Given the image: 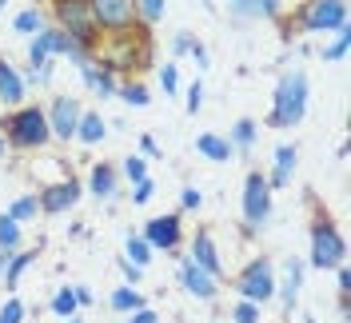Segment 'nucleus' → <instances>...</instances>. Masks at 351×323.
I'll use <instances>...</instances> for the list:
<instances>
[{"instance_id":"nucleus-20","label":"nucleus","mask_w":351,"mask_h":323,"mask_svg":"<svg viewBox=\"0 0 351 323\" xmlns=\"http://www.w3.org/2000/svg\"><path fill=\"white\" fill-rule=\"evenodd\" d=\"M104 136H108V120L100 116V108H84L80 124H76V144L96 148V144H104Z\"/></svg>"},{"instance_id":"nucleus-49","label":"nucleus","mask_w":351,"mask_h":323,"mask_svg":"<svg viewBox=\"0 0 351 323\" xmlns=\"http://www.w3.org/2000/svg\"><path fill=\"white\" fill-rule=\"evenodd\" d=\"M64 323H84V315H80V311H76V315H68Z\"/></svg>"},{"instance_id":"nucleus-37","label":"nucleus","mask_w":351,"mask_h":323,"mask_svg":"<svg viewBox=\"0 0 351 323\" xmlns=\"http://www.w3.org/2000/svg\"><path fill=\"white\" fill-rule=\"evenodd\" d=\"M199 108H204V80H192V84L184 88V112H188V116H196Z\"/></svg>"},{"instance_id":"nucleus-12","label":"nucleus","mask_w":351,"mask_h":323,"mask_svg":"<svg viewBox=\"0 0 351 323\" xmlns=\"http://www.w3.org/2000/svg\"><path fill=\"white\" fill-rule=\"evenodd\" d=\"M188 259L196 263V267H204L212 280H228V263H223V256H219V243L216 236L208 232V228H196L192 236H188Z\"/></svg>"},{"instance_id":"nucleus-13","label":"nucleus","mask_w":351,"mask_h":323,"mask_svg":"<svg viewBox=\"0 0 351 323\" xmlns=\"http://www.w3.org/2000/svg\"><path fill=\"white\" fill-rule=\"evenodd\" d=\"M80 195H84V184L68 172L64 180H56V184H48V188L36 192V200H40V215H64V212H72V208L80 204Z\"/></svg>"},{"instance_id":"nucleus-9","label":"nucleus","mask_w":351,"mask_h":323,"mask_svg":"<svg viewBox=\"0 0 351 323\" xmlns=\"http://www.w3.org/2000/svg\"><path fill=\"white\" fill-rule=\"evenodd\" d=\"M88 16H92V24H96L100 40L128 36L132 28H140L136 0H88Z\"/></svg>"},{"instance_id":"nucleus-26","label":"nucleus","mask_w":351,"mask_h":323,"mask_svg":"<svg viewBox=\"0 0 351 323\" xmlns=\"http://www.w3.org/2000/svg\"><path fill=\"white\" fill-rule=\"evenodd\" d=\"M44 24H48V12H44L40 4H28V8H21V12L12 16V28H16L21 36H28V40H32V36L40 32Z\"/></svg>"},{"instance_id":"nucleus-7","label":"nucleus","mask_w":351,"mask_h":323,"mask_svg":"<svg viewBox=\"0 0 351 323\" xmlns=\"http://www.w3.org/2000/svg\"><path fill=\"white\" fill-rule=\"evenodd\" d=\"M271 188H267V176L260 168H247L243 176V195H240V215H243V239H256L267 228V219H271Z\"/></svg>"},{"instance_id":"nucleus-31","label":"nucleus","mask_w":351,"mask_h":323,"mask_svg":"<svg viewBox=\"0 0 351 323\" xmlns=\"http://www.w3.org/2000/svg\"><path fill=\"white\" fill-rule=\"evenodd\" d=\"M148 164H152V160H144V156L136 152V156H128V160H120L116 168H120V180H128V184H140V180H148Z\"/></svg>"},{"instance_id":"nucleus-1","label":"nucleus","mask_w":351,"mask_h":323,"mask_svg":"<svg viewBox=\"0 0 351 323\" xmlns=\"http://www.w3.org/2000/svg\"><path fill=\"white\" fill-rule=\"evenodd\" d=\"M96 60L104 68H112L120 80H128V76H140L144 68H152L156 60V40H152V28L148 24H140V28H132L128 36H112V40L100 44V52H96Z\"/></svg>"},{"instance_id":"nucleus-45","label":"nucleus","mask_w":351,"mask_h":323,"mask_svg":"<svg viewBox=\"0 0 351 323\" xmlns=\"http://www.w3.org/2000/svg\"><path fill=\"white\" fill-rule=\"evenodd\" d=\"M335 287H339V300H351V267H335Z\"/></svg>"},{"instance_id":"nucleus-14","label":"nucleus","mask_w":351,"mask_h":323,"mask_svg":"<svg viewBox=\"0 0 351 323\" xmlns=\"http://www.w3.org/2000/svg\"><path fill=\"white\" fill-rule=\"evenodd\" d=\"M180 287L199 303H216L219 300V280H212L204 267H196L188 256H180Z\"/></svg>"},{"instance_id":"nucleus-28","label":"nucleus","mask_w":351,"mask_h":323,"mask_svg":"<svg viewBox=\"0 0 351 323\" xmlns=\"http://www.w3.org/2000/svg\"><path fill=\"white\" fill-rule=\"evenodd\" d=\"M21 248H24V228L12 215H0V252L12 256V252H21Z\"/></svg>"},{"instance_id":"nucleus-52","label":"nucleus","mask_w":351,"mask_h":323,"mask_svg":"<svg viewBox=\"0 0 351 323\" xmlns=\"http://www.w3.org/2000/svg\"><path fill=\"white\" fill-rule=\"evenodd\" d=\"M236 4H247V0H236Z\"/></svg>"},{"instance_id":"nucleus-15","label":"nucleus","mask_w":351,"mask_h":323,"mask_svg":"<svg viewBox=\"0 0 351 323\" xmlns=\"http://www.w3.org/2000/svg\"><path fill=\"white\" fill-rule=\"evenodd\" d=\"M295 164H300V148L295 144H276V152H271V172H263L267 176V188L271 192H280V188H287L291 184V176H295Z\"/></svg>"},{"instance_id":"nucleus-51","label":"nucleus","mask_w":351,"mask_h":323,"mask_svg":"<svg viewBox=\"0 0 351 323\" xmlns=\"http://www.w3.org/2000/svg\"><path fill=\"white\" fill-rule=\"evenodd\" d=\"M4 152H8V144H4V136H0V156H4Z\"/></svg>"},{"instance_id":"nucleus-19","label":"nucleus","mask_w":351,"mask_h":323,"mask_svg":"<svg viewBox=\"0 0 351 323\" xmlns=\"http://www.w3.org/2000/svg\"><path fill=\"white\" fill-rule=\"evenodd\" d=\"M24 100H28V84H24V72L8 56H0V104H4V112L8 108H21Z\"/></svg>"},{"instance_id":"nucleus-27","label":"nucleus","mask_w":351,"mask_h":323,"mask_svg":"<svg viewBox=\"0 0 351 323\" xmlns=\"http://www.w3.org/2000/svg\"><path fill=\"white\" fill-rule=\"evenodd\" d=\"M152 248H148V239L140 236V232H128V236H124V259H128V263H136V267H148V263H152Z\"/></svg>"},{"instance_id":"nucleus-40","label":"nucleus","mask_w":351,"mask_h":323,"mask_svg":"<svg viewBox=\"0 0 351 323\" xmlns=\"http://www.w3.org/2000/svg\"><path fill=\"white\" fill-rule=\"evenodd\" d=\"M152 195H156V180H152V176H148V180H140V184H132V204H136V208H144Z\"/></svg>"},{"instance_id":"nucleus-8","label":"nucleus","mask_w":351,"mask_h":323,"mask_svg":"<svg viewBox=\"0 0 351 323\" xmlns=\"http://www.w3.org/2000/svg\"><path fill=\"white\" fill-rule=\"evenodd\" d=\"M276 263L267 256H252L243 263L240 272L232 276V291H236V300H247V303H267L276 300Z\"/></svg>"},{"instance_id":"nucleus-24","label":"nucleus","mask_w":351,"mask_h":323,"mask_svg":"<svg viewBox=\"0 0 351 323\" xmlns=\"http://www.w3.org/2000/svg\"><path fill=\"white\" fill-rule=\"evenodd\" d=\"M108 307L116 315H132V311H140V307H148V296L140 291V287H128V283H120L116 291L108 296Z\"/></svg>"},{"instance_id":"nucleus-50","label":"nucleus","mask_w":351,"mask_h":323,"mask_svg":"<svg viewBox=\"0 0 351 323\" xmlns=\"http://www.w3.org/2000/svg\"><path fill=\"white\" fill-rule=\"evenodd\" d=\"M4 263H8V256H4V252H0V276H4Z\"/></svg>"},{"instance_id":"nucleus-43","label":"nucleus","mask_w":351,"mask_h":323,"mask_svg":"<svg viewBox=\"0 0 351 323\" xmlns=\"http://www.w3.org/2000/svg\"><path fill=\"white\" fill-rule=\"evenodd\" d=\"M192 32H176L172 36V60H180V56H188V48H192Z\"/></svg>"},{"instance_id":"nucleus-22","label":"nucleus","mask_w":351,"mask_h":323,"mask_svg":"<svg viewBox=\"0 0 351 323\" xmlns=\"http://www.w3.org/2000/svg\"><path fill=\"white\" fill-rule=\"evenodd\" d=\"M36 259H40V243H36V248H21V252H12V256H8V263H4V276H0V280H4V287H8V291H16V287H21V280H24V272H28Z\"/></svg>"},{"instance_id":"nucleus-29","label":"nucleus","mask_w":351,"mask_h":323,"mask_svg":"<svg viewBox=\"0 0 351 323\" xmlns=\"http://www.w3.org/2000/svg\"><path fill=\"white\" fill-rule=\"evenodd\" d=\"M4 215H12V219H16V224H32V219H36V215H40V200H36V192H28V195H16V200H12V204H8V212Z\"/></svg>"},{"instance_id":"nucleus-36","label":"nucleus","mask_w":351,"mask_h":323,"mask_svg":"<svg viewBox=\"0 0 351 323\" xmlns=\"http://www.w3.org/2000/svg\"><path fill=\"white\" fill-rule=\"evenodd\" d=\"M260 303H247V300H236L232 303V323H260Z\"/></svg>"},{"instance_id":"nucleus-6","label":"nucleus","mask_w":351,"mask_h":323,"mask_svg":"<svg viewBox=\"0 0 351 323\" xmlns=\"http://www.w3.org/2000/svg\"><path fill=\"white\" fill-rule=\"evenodd\" d=\"M348 24V0H304L295 4V16H284L280 28H284L291 40V32H339Z\"/></svg>"},{"instance_id":"nucleus-42","label":"nucleus","mask_w":351,"mask_h":323,"mask_svg":"<svg viewBox=\"0 0 351 323\" xmlns=\"http://www.w3.org/2000/svg\"><path fill=\"white\" fill-rule=\"evenodd\" d=\"M140 156H144V160H160V156H164V148L156 144L152 132H144V136H140Z\"/></svg>"},{"instance_id":"nucleus-16","label":"nucleus","mask_w":351,"mask_h":323,"mask_svg":"<svg viewBox=\"0 0 351 323\" xmlns=\"http://www.w3.org/2000/svg\"><path fill=\"white\" fill-rule=\"evenodd\" d=\"M84 192L96 195V200H116V192H120V168L116 164H108V160H100V164H92L88 168V180H84Z\"/></svg>"},{"instance_id":"nucleus-2","label":"nucleus","mask_w":351,"mask_h":323,"mask_svg":"<svg viewBox=\"0 0 351 323\" xmlns=\"http://www.w3.org/2000/svg\"><path fill=\"white\" fill-rule=\"evenodd\" d=\"M307 100H311V84H307L304 68H287V72H280L276 92H271V108H267L263 124L276 128V132L300 128L304 116H307Z\"/></svg>"},{"instance_id":"nucleus-30","label":"nucleus","mask_w":351,"mask_h":323,"mask_svg":"<svg viewBox=\"0 0 351 323\" xmlns=\"http://www.w3.org/2000/svg\"><path fill=\"white\" fill-rule=\"evenodd\" d=\"M348 48H351V24H343V28L335 32V40L319 48V60H324V64H339V60L348 56Z\"/></svg>"},{"instance_id":"nucleus-34","label":"nucleus","mask_w":351,"mask_h":323,"mask_svg":"<svg viewBox=\"0 0 351 323\" xmlns=\"http://www.w3.org/2000/svg\"><path fill=\"white\" fill-rule=\"evenodd\" d=\"M156 76H160V88H164V96H180V92H184V84H180V64H176V60H164Z\"/></svg>"},{"instance_id":"nucleus-23","label":"nucleus","mask_w":351,"mask_h":323,"mask_svg":"<svg viewBox=\"0 0 351 323\" xmlns=\"http://www.w3.org/2000/svg\"><path fill=\"white\" fill-rule=\"evenodd\" d=\"M256 140H260V120H252V116H240V120L228 128V144L236 148V156H252Z\"/></svg>"},{"instance_id":"nucleus-47","label":"nucleus","mask_w":351,"mask_h":323,"mask_svg":"<svg viewBox=\"0 0 351 323\" xmlns=\"http://www.w3.org/2000/svg\"><path fill=\"white\" fill-rule=\"evenodd\" d=\"M72 296H76V307H92V303H96V296H92L88 283H72Z\"/></svg>"},{"instance_id":"nucleus-41","label":"nucleus","mask_w":351,"mask_h":323,"mask_svg":"<svg viewBox=\"0 0 351 323\" xmlns=\"http://www.w3.org/2000/svg\"><path fill=\"white\" fill-rule=\"evenodd\" d=\"M116 263H120V276H124V283H128V287H140V280H144V267H136V263H128L124 256L116 259Z\"/></svg>"},{"instance_id":"nucleus-32","label":"nucleus","mask_w":351,"mask_h":323,"mask_svg":"<svg viewBox=\"0 0 351 323\" xmlns=\"http://www.w3.org/2000/svg\"><path fill=\"white\" fill-rule=\"evenodd\" d=\"M48 311H52V315H60V320L76 315L80 307H76V296H72V287H56V291H52V300H48Z\"/></svg>"},{"instance_id":"nucleus-11","label":"nucleus","mask_w":351,"mask_h":323,"mask_svg":"<svg viewBox=\"0 0 351 323\" xmlns=\"http://www.w3.org/2000/svg\"><path fill=\"white\" fill-rule=\"evenodd\" d=\"M80 112L84 104L76 100V96H52L48 104H44V116H48V132H52V140H60V144H72L76 140V124H80Z\"/></svg>"},{"instance_id":"nucleus-35","label":"nucleus","mask_w":351,"mask_h":323,"mask_svg":"<svg viewBox=\"0 0 351 323\" xmlns=\"http://www.w3.org/2000/svg\"><path fill=\"white\" fill-rule=\"evenodd\" d=\"M28 303L21 300V296H8L4 300V307H0V323H28Z\"/></svg>"},{"instance_id":"nucleus-18","label":"nucleus","mask_w":351,"mask_h":323,"mask_svg":"<svg viewBox=\"0 0 351 323\" xmlns=\"http://www.w3.org/2000/svg\"><path fill=\"white\" fill-rule=\"evenodd\" d=\"M80 80H84V88L96 96V100H116L120 76H116L112 68H104L100 60H88V64H80Z\"/></svg>"},{"instance_id":"nucleus-44","label":"nucleus","mask_w":351,"mask_h":323,"mask_svg":"<svg viewBox=\"0 0 351 323\" xmlns=\"http://www.w3.org/2000/svg\"><path fill=\"white\" fill-rule=\"evenodd\" d=\"M188 56L196 60V68L204 72V68L212 64V52H208V44H199V40H192V48H188Z\"/></svg>"},{"instance_id":"nucleus-38","label":"nucleus","mask_w":351,"mask_h":323,"mask_svg":"<svg viewBox=\"0 0 351 323\" xmlns=\"http://www.w3.org/2000/svg\"><path fill=\"white\" fill-rule=\"evenodd\" d=\"M256 4V16H263V21H284L287 16V8H284V0H252Z\"/></svg>"},{"instance_id":"nucleus-39","label":"nucleus","mask_w":351,"mask_h":323,"mask_svg":"<svg viewBox=\"0 0 351 323\" xmlns=\"http://www.w3.org/2000/svg\"><path fill=\"white\" fill-rule=\"evenodd\" d=\"M199 208H204V192L196 184H184L180 188V212H199Z\"/></svg>"},{"instance_id":"nucleus-5","label":"nucleus","mask_w":351,"mask_h":323,"mask_svg":"<svg viewBox=\"0 0 351 323\" xmlns=\"http://www.w3.org/2000/svg\"><path fill=\"white\" fill-rule=\"evenodd\" d=\"M48 4V24L52 28H60L72 44H80L84 52H100V32H96V24L88 16V0H44Z\"/></svg>"},{"instance_id":"nucleus-46","label":"nucleus","mask_w":351,"mask_h":323,"mask_svg":"<svg viewBox=\"0 0 351 323\" xmlns=\"http://www.w3.org/2000/svg\"><path fill=\"white\" fill-rule=\"evenodd\" d=\"M124 323H160V311H156L152 303H148V307H140V311L124 315Z\"/></svg>"},{"instance_id":"nucleus-21","label":"nucleus","mask_w":351,"mask_h":323,"mask_svg":"<svg viewBox=\"0 0 351 323\" xmlns=\"http://www.w3.org/2000/svg\"><path fill=\"white\" fill-rule=\"evenodd\" d=\"M196 152L204 156V160H212V164H232V160H236V148L228 144L223 132H199L196 136Z\"/></svg>"},{"instance_id":"nucleus-25","label":"nucleus","mask_w":351,"mask_h":323,"mask_svg":"<svg viewBox=\"0 0 351 323\" xmlns=\"http://www.w3.org/2000/svg\"><path fill=\"white\" fill-rule=\"evenodd\" d=\"M116 100L124 108H148L152 104V92H148V84L140 80V76H128V80H120V88H116Z\"/></svg>"},{"instance_id":"nucleus-4","label":"nucleus","mask_w":351,"mask_h":323,"mask_svg":"<svg viewBox=\"0 0 351 323\" xmlns=\"http://www.w3.org/2000/svg\"><path fill=\"white\" fill-rule=\"evenodd\" d=\"M307 195H311V228H307L311 252H307V267L335 272V267L348 263V239H343V232L335 228V219L315 204V192H307Z\"/></svg>"},{"instance_id":"nucleus-17","label":"nucleus","mask_w":351,"mask_h":323,"mask_svg":"<svg viewBox=\"0 0 351 323\" xmlns=\"http://www.w3.org/2000/svg\"><path fill=\"white\" fill-rule=\"evenodd\" d=\"M304 276H307V259H300V256L284 259V283H276V296H280V303H284L287 311H295V307H300Z\"/></svg>"},{"instance_id":"nucleus-3","label":"nucleus","mask_w":351,"mask_h":323,"mask_svg":"<svg viewBox=\"0 0 351 323\" xmlns=\"http://www.w3.org/2000/svg\"><path fill=\"white\" fill-rule=\"evenodd\" d=\"M0 136L12 152H40L52 144V132H48V116H44L40 100H24L21 108H8L4 120H0Z\"/></svg>"},{"instance_id":"nucleus-33","label":"nucleus","mask_w":351,"mask_h":323,"mask_svg":"<svg viewBox=\"0 0 351 323\" xmlns=\"http://www.w3.org/2000/svg\"><path fill=\"white\" fill-rule=\"evenodd\" d=\"M136 12H140V24H160L168 16V0H136Z\"/></svg>"},{"instance_id":"nucleus-10","label":"nucleus","mask_w":351,"mask_h":323,"mask_svg":"<svg viewBox=\"0 0 351 323\" xmlns=\"http://www.w3.org/2000/svg\"><path fill=\"white\" fill-rule=\"evenodd\" d=\"M140 236L148 239V248H152V252L180 256V248H184V239H188V232H184V215H180V212H160V215H152V219L140 228Z\"/></svg>"},{"instance_id":"nucleus-48","label":"nucleus","mask_w":351,"mask_h":323,"mask_svg":"<svg viewBox=\"0 0 351 323\" xmlns=\"http://www.w3.org/2000/svg\"><path fill=\"white\" fill-rule=\"evenodd\" d=\"M68 232H72V236H76V239H84V236H88V224H72Z\"/></svg>"}]
</instances>
